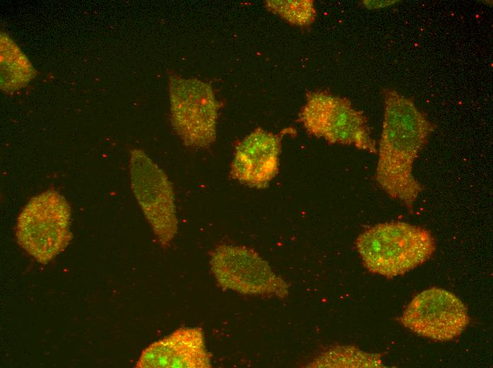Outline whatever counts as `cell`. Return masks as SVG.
Segmentation results:
<instances>
[{
    "label": "cell",
    "mask_w": 493,
    "mask_h": 368,
    "mask_svg": "<svg viewBox=\"0 0 493 368\" xmlns=\"http://www.w3.org/2000/svg\"><path fill=\"white\" fill-rule=\"evenodd\" d=\"M211 357L199 327H181L150 344L141 353L137 368H210Z\"/></svg>",
    "instance_id": "cell-10"
},
{
    "label": "cell",
    "mask_w": 493,
    "mask_h": 368,
    "mask_svg": "<svg viewBox=\"0 0 493 368\" xmlns=\"http://www.w3.org/2000/svg\"><path fill=\"white\" fill-rule=\"evenodd\" d=\"M71 208L58 192L46 190L32 197L18 215V243L38 262L46 264L72 238Z\"/></svg>",
    "instance_id": "cell-3"
},
{
    "label": "cell",
    "mask_w": 493,
    "mask_h": 368,
    "mask_svg": "<svg viewBox=\"0 0 493 368\" xmlns=\"http://www.w3.org/2000/svg\"><path fill=\"white\" fill-rule=\"evenodd\" d=\"M171 123L183 143L200 149L216 139L220 105L212 86L196 78L169 76Z\"/></svg>",
    "instance_id": "cell-5"
},
{
    "label": "cell",
    "mask_w": 493,
    "mask_h": 368,
    "mask_svg": "<svg viewBox=\"0 0 493 368\" xmlns=\"http://www.w3.org/2000/svg\"><path fill=\"white\" fill-rule=\"evenodd\" d=\"M384 98L375 180L390 197L411 208L423 190L413 165L435 125L411 98L398 91L386 89Z\"/></svg>",
    "instance_id": "cell-1"
},
{
    "label": "cell",
    "mask_w": 493,
    "mask_h": 368,
    "mask_svg": "<svg viewBox=\"0 0 493 368\" xmlns=\"http://www.w3.org/2000/svg\"><path fill=\"white\" fill-rule=\"evenodd\" d=\"M469 321L468 309L463 301L453 293L437 287L416 295L400 318L407 328L436 341L457 338Z\"/></svg>",
    "instance_id": "cell-8"
},
{
    "label": "cell",
    "mask_w": 493,
    "mask_h": 368,
    "mask_svg": "<svg viewBox=\"0 0 493 368\" xmlns=\"http://www.w3.org/2000/svg\"><path fill=\"white\" fill-rule=\"evenodd\" d=\"M356 246L365 267L388 279L425 263L436 250L427 229L401 222L370 227L358 236Z\"/></svg>",
    "instance_id": "cell-2"
},
{
    "label": "cell",
    "mask_w": 493,
    "mask_h": 368,
    "mask_svg": "<svg viewBox=\"0 0 493 368\" xmlns=\"http://www.w3.org/2000/svg\"><path fill=\"white\" fill-rule=\"evenodd\" d=\"M131 188L162 246H169L178 231L172 183L164 171L142 150L130 151Z\"/></svg>",
    "instance_id": "cell-7"
},
{
    "label": "cell",
    "mask_w": 493,
    "mask_h": 368,
    "mask_svg": "<svg viewBox=\"0 0 493 368\" xmlns=\"http://www.w3.org/2000/svg\"><path fill=\"white\" fill-rule=\"evenodd\" d=\"M264 4L268 11L292 25L307 27L316 18L312 0H268Z\"/></svg>",
    "instance_id": "cell-13"
},
{
    "label": "cell",
    "mask_w": 493,
    "mask_h": 368,
    "mask_svg": "<svg viewBox=\"0 0 493 368\" xmlns=\"http://www.w3.org/2000/svg\"><path fill=\"white\" fill-rule=\"evenodd\" d=\"M210 265L218 285L223 289L280 298L288 294L289 284L251 248L221 244L212 253Z\"/></svg>",
    "instance_id": "cell-6"
},
{
    "label": "cell",
    "mask_w": 493,
    "mask_h": 368,
    "mask_svg": "<svg viewBox=\"0 0 493 368\" xmlns=\"http://www.w3.org/2000/svg\"><path fill=\"white\" fill-rule=\"evenodd\" d=\"M365 6H366L369 8H373V6H378L375 7V8H380V7H385L386 6H389L395 3V1H363Z\"/></svg>",
    "instance_id": "cell-14"
},
{
    "label": "cell",
    "mask_w": 493,
    "mask_h": 368,
    "mask_svg": "<svg viewBox=\"0 0 493 368\" xmlns=\"http://www.w3.org/2000/svg\"><path fill=\"white\" fill-rule=\"evenodd\" d=\"M298 117L309 134L329 144L353 146L370 153L377 152L366 117L346 98L325 91H308Z\"/></svg>",
    "instance_id": "cell-4"
},
{
    "label": "cell",
    "mask_w": 493,
    "mask_h": 368,
    "mask_svg": "<svg viewBox=\"0 0 493 368\" xmlns=\"http://www.w3.org/2000/svg\"><path fill=\"white\" fill-rule=\"evenodd\" d=\"M1 88L7 92L27 85L36 71L26 55L6 33H1Z\"/></svg>",
    "instance_id": "cell-11"
},
{
    "label": "cell",
    "mask_w": 493,
    "mask_h": 368,
    "mask_svg": "<svg viewBox=\"0 0 493 368\" xmlns=\"http://www.w3.org/2000/svg\"><path fill=\"white\" fill-rule=\"evenodd\" d=\"M257 127L237 145L231 164V178L249 187L266 188L279 171L283 135Z\"/></svg>",
    "instance_id": "cell-9"
},
{
    "label": "cell",
    "mask_w": 493,
    "mask_h": 368,
    "mask_svg": "<svg viewBox=\"0 0 493 368\" xmlns=\"http://www.w3.org/2000/svg\"><path fill=\"white\" fill-rule=\"evenodd\" d=\"M382 355L365 352L353 346H335L318 355L311 367H382Z\"/></svg>",
    "instance_id": "cell-12"
}]
</instances>
